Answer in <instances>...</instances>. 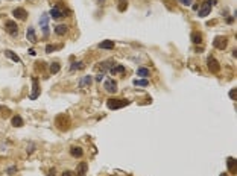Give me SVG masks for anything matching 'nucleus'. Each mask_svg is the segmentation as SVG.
<instances>
[{"mask_svg": "<svg viewBox=\"0 0 237 176\" xmlns=\"http://www.w3.org/2000/svg\"><path fill=\"white\" fill-rule=\"evenodd\" d=\"M70 12H72V11H70V9H65L64 5H62V2H59L56 6H53V8L50 9L49 17L53 18V20H59V18H62V17H67L65 14H70Z\"/></svg>", "mask_w": 237, "mask_h": 176, "instance_id": "f257e3e1", "label": "nucleus"}, {"mask_svg": "<svg viewBox=\"0 0 237 176\" xmlns=\"http://www.w3.org/2000/svg\"><path fill=\"white\" fill-rule=\"evenodd\" d=\"M217 3V0H205L201 8H198V17L199 18H205L210 12H211V6H214Z\"/></svg>", "mask_w": 237, "mask_h": 176, "instance_id": "f03ea898", "label": "nucleus"}, {"mask_svg": "<svg viewBox=\"0 0 237 176\" xmlns=\"http://www.w3.org/2000/svg\"><path fill=\"white\" fill-rule=\"evenodd\" d=\"M126 105H129V100H126V99L111 97V99L106 100V106H108V109H120V108H123V106H126Z\"/></svg>", "mask_w": 237, "mask_h": 176, "instance_id": "7ed1b4c3", "label": "nucleus"}, {"mask_svg": "<svg viewBox=\"0 0 237 176\" xmlns=\"http://www.w3.org/2000/svg\"><path fill=\"white\" fill-rule=\"evenodd\" d=\"M55 125L59 131H68L70 129V117L65 116V114H59L56 119H55Z\"/></svg>", "mask_w": 237, "mask_h": 176, "instance_id": "20e7f679", "label": "nucleus"}, {"mask_svg": "<svg viewBox=\"0 0 237 176\" xmlns=\"http://www.w3.org/2000/svg\"><path fill=\"white\" fill-rule=\"evenodd\" d=\"M41 94V88H40V80L38 77L32 76V93L29 94V100H37Z\"/></svg>", "mask_w": 237, "mask_h": 176, "instance_id": "39448f33", "label": "nucleus"}, {"mask_svg": "<svg viewBox=\"0 0 237 176\" xmlns=\"http://www.w3.org/2000/svg\"><path fill=\"white\" fill-rule=\"evenodd\" d=\"M5 31L11 35V37H17L18 35V26L14 20H6L5 21Z\"/></svg>", "mask_w": 237, "mask_h": 176, "instance_id": "423d86ee", "label": "nucleus"}, {"mask_svg": "<svg viewBox=\"0 0 237 176\" xmlns=\"http://www.w3.org/2000/svg\"><path fill=\"white\" fill-rule=\"evenodd\" d=\"M49 18H50L49 14H41V17H40V20H38L44 37H49Z\"/></svg>", "mask_w": 237, "mask_h": 176, "instance_id": "0eeeda50", "label": "nucleus"}, {"mask_svg": "<svg viewBox=\"0 0 237 176\" xmlns=\"http://www.w3.org/2000/svg\"><path fill=\"white\" fill-rule=\"evenodd\" d=\"M207 65H208V70H210L211 73H219V71H220V64H219V61H217L214 56H208Z\"/></svg>", "mask_w": 237, "mask_h": 176, "instance_id": "6e6552de", "label": "nucleus"}, {"mask_svg": "<svg viewBox=\"0 0 237 176\" xmlns=\"http://www.w3.org/2000/svg\"><path fill=\"white\" fill-rule=\"evenodd\" d=\"M103 90L106 93H111V94H115L117 93V82L114 79H106L103 82Z\"/></svg>", "mask_w": 237, "mask_h": 176, "instance_id": "1a4fd4ad", "label": "nucleus"}, {"mask_svg": "<svg viewBox=\"0 0 237 176\" xmlns=\"http://www.w3.org/2000/svg\"><path fill=\"white\" fill-rule=\"evenodd\" d=\"M226 44H228V38H226V37L219 35V37H216V38L213 40V46H214L216 49H219V50H223V49L226 47Z\"/></svg>", "mask_w": 237, "mask_h": 176, "instance_id": "9d476101", "label": "nucleus"}, {"mask_svg": "<svg viewBox=\"0 0 237 176\" xmlns=\"http://www.w3.org/2000/svg\"><path fill=\"white\" fill-rule=\"evenodd\" d=\"M12 15H14L17 20H22V21H25V20L28 18V11H26L25 8H15V9L12 11Z\"/></svg>", "mask_w": 237, "mask_h": 176, "instance_id": "9b49d317", "label": "nucleus"}, {"mask_svg": "<svg viewBox=\"0 0 237 176\" xmlns=\"http://www.w3.org/2000/svg\"><path fill=\"white\" fill-rule=\"evenodd\" d=\"M125 70H126V68H125V65L117 64V62H115V64H114V65L108 70V71H109L112 76H115V74H122V73H125Z\"/></svg>", "mask_w": 237, "mask_h": 176, "instance_id": "f8f14e48", "label": "nucleus"}, {"mask_svg": "<svg viewBox=\"0 0 237 176\" xmlns=\"http://www.w3.org/2000/svg\"><path fill=\"white\" fill-rule=\"evenodd\" d=\"M87 170H88V164L87 162H79L76 170H75V176H85Z\"/></svg>", "mask_w": 237, "mask_h": 176, "instance_id": "ddd939ff", "label": "nucleus"}, {"mask_svg": "<svg viewBox=\"0 0 237 176\" xmlns=\"http://www.w3.org/2000/svg\"><path fill=\"white\" fill-rule=\"evenodd\" d=\"M26 38H28V41H31L32 44H35L38 40H37V34H35V29L32 28V26H29L28 28V31H26Z\"/></svg>", "mask_w": 237, "mask_h": 176, "instance_id": "4468645a", "label": "nucleus"}, {"mask_svg": "<svg viewBox=\"0 0 237 176\" xmlns=\"http://www.w3.org/2000/svg\"><path fill=\"white\" fill-rule=\"evenodd\" d=\"M114 64H115V62H114L112 59H108V61H103V62H100V64H99L100 73H103V74H105V73H106V71H108V70H109V68L114 65Z\"/></svg>", "mask_w": 237, "mask_h": 176, "instance_id": "2eb2a0df", "label": "nucleus"}, {"mask_svg": "<svg viewBox=\"0 0 237 176\" xmlns=\"http://www.w3.org/2000/svg\"><path fill=\"white\" fill-rule=\"evenodd\" d=\"M70 155L73 158H82L84 156V149L79 147V146H72L70 147Z\"/></svg>", "mask_w": 237, "mask_h": 176, "instance_id": "dca6fc26", "label": "nucleus"}, {"mask_svg": "<svg viewBox=\"0 0 237 176\" xmlns=\"http://www.w3.org/2000/svg\"><path fill=\"white\" fill-rule=\"evenodd\" d=\"M114 41L112 40H105V41H102V43H99L97 44V47L99 49H105V50H112L114 49Z\"/></svg>", "mask_w": 237, "mask_h": 176, "instance_id": "f3484780", "label": "nucleus"}, {"mask_svg": "<svg viewBox=\"0 0 237 176\" xmlns=\"http://www.w3.org/2000/svg\"><path fill=\"white\" fill-rule=\"evenodd\" d=\"M55 34L58 35V37H62V35H65L67 34V31H68V26L67 24H58V26H55Z\"/></svg>", "mask_w": 237, "mask_h": 176, "instance_id": "a211bd4d", "label": "nucleus"}, {"mask_svg": "<svg viewBox=\"0 0 237 176\" xmlns=\"http://www.w3.org/2000/svg\"><path fill=\"white\" fill-rule=\"evenodd\" d=\"M91 82H93V77H91V76H84V77H81V79H79V83H78V86H79V88L90 86V85H91Z\"/></svg>", "mask_w": 237, "mask_h": 176, "instance_id": "6ab92c4d", "label": "nucleus"}, {"mask_svg": "<svg viewBox=\"0 0 237 176\" xmlns=\"http://www.w3.org/2000/svg\"><path fill=\"white\" fill-rule=\"evenodd\" d=\"M190 38H192V43H193V44H201V43H202V34L198 32V31L192 32Z\"/></svg>", "mask_w": 237, "mask_h": 176, "instance_id": "aec40b11", "label": "nucleus"}, {"mask_svg": "<svg viewBox=\"0 0 237 176\" xmlns=\"http://www.w3.org/2000/svg\"><path fill=\"white\" fill-rule=\"evenodd\" d=\"M5 56H6V58H9L11 61L17 62V64H20V62H22L20 56H18V55H15V53H14L12 50H5Z\"/></svg>", "mask_w": 237, "mask_h": 176, "instance_id": "412c9836", "label": "nucleus"}, {"mask_svg": "<svg viewBox=\"0 0 237 176\" xmlns=\"http://www.w3.org/2000/svg\"><path fill=\"white\" fill-rule=\"evenodd\" d=\"M11 125H12L14 128H22V126L25 125V122H23V119H22L20 116H14V117L11 119Z\"/></svg>", "mask_w": 237, "mask_h": 176, "instance_id": "4be33fe9", "label": "nucleus"}, {"mask_svg": "<svg viewBox=\"0 0 237 176\" xmlns=\"http://www.w3.org/2000/svg\"><path fill=\"white\" fill-rule=\"evenodd\" d=\"M85 67V64L82 62V61H75V62H72V65H70V71H78V70H82Z\"/></svg>", "mask_w": 237, "mask_h": 176, "instance_id": "5701e85b", "label": "nucleus"}, {"mask_svg": "<svg viewBox=\"0 0 237 176\" xmlns=\"http://www.w3.org/2000/svg\"><path fill=\"white\" fill-rule=\"evenodd\" d=\"M149 74H151L149 68H146V67H139V68H137V76H140V77L146 79Z\"/></svg>", "mask_w": 237, "mask_h": 176, "instance_id": "b1692460", "label": "nucleus"}, {"mask_svg": "<svg viewBox=\"0 0 237 176\" xmlns=\"http://www.w3.org/2000/svg\"><path fill=\"white\" fill-rule=\"evenodd\" d=\"M226 165H228V170L231 171V173H235V170H237V165H235V159L234 158H228L226 159Z\"/></svg>", "mask_w": 237, "mask_h": 176, "instance_id": "393cba45", "label": "nucleus"}, {"mask_svg": "<svg viewBox=\"0 0 237 176\" xmlns=\"http://www.w3.org/2000/svg\"><path fill=\"white\" fill-rule=\"evenodd\" d=\"M126 9H128V0H118L117 11H118V12H125Z\"/></svg>", "mask_w": 237, "mask_h": 176, "instance_id": "a878e982", "label": "nucleus"}, {"mask_svg": "<svg viewBox=\"0 0 237 176\" xmlns=\"http://www.w3.org/2000/svg\"><path fill=\"white\" fill-rule=\"evenodd\" d=\"M135 86H148L149 85V80L148 79H134V82H132Z\"/></svg>", "mask_w": 237, "mask_h": 176, "instance_id": "bb28decb", "label": "nucleus"}, {"mask_svg": "<svg viewBox=\"0 0 237 176\" xmlns=\"http://www.w3.org/2000/svg\"><path fill=\"white\" fill-rule=\"evenodd\" d=\"M49 70H50V73H52V74H56V73L61 70V65H59L58 62H52V64H50V67H49Z\"/></svg>", "mask_w": 237, "mask_h": 176, "instance_id": "cd10ccee", "label": "nucleus"}, {"mask_svg": "<svg viewBox=\"0 0 237 176\" xmlns=\"http://www.w3.org/2000/svg\"><path fill=\"white\" fill-rule=\"evenodd\" d=\"M61 47H62V46H53V44H47V46H46V52H47V53H52V52H55L56 49H61Z\"/></svg>", "mask_w": 237, "mask_h": 176, "instance_id": "c85d7f7f", "label": "nucleus"}, {"mask_svg": "<svg viewBox=\"0 0 237 176\" xmlns=\"http://www.w3.org/2000/svg\"><path fill=\"white\" fill-rule=\"evenodd\" d=\"M26 150H28V153H29V155H31V153H34V150H35V144H34V143L28 144V149H26Z\"/></svg>", "mask_w": 237, "mask_h": 176, "instance_id": "c756f323", "label": "nucleus"}, {"mask_svg": "<svg viewBox=\"0 0 237 176\" xmlns=\"http://www.w3.org/2000/svg\"><path fill=\"white\" fill-rule=\"evenodd\" d=\"M178 2H179L181 5H184V6H190V5L193 3V0H178Z\"/></svg>", "mask_w": 237, "mask_h": 176, "instance_id": "7c9ffc66", "label": "nucleus"}, {"mask_svg": "<svg viewBox=\"0 0 237 176\" xmlns=\"http://www.w3.org/2000/svg\"><path fill=\"white\" fill-rule=\"evenodd\" d=\"M15 171H17V167H15V165H12V167L6 168V173H8V174H14Z\"/></svg>", "mask_w": 237, "mask_h": 176, "instance_id": "2f4dec72", "label": "nucleus"}, {"mask_svg": "<svg viewBox=\"0 0 237 176\" xmlns=\"http://www.w3.org/2000/svg\"><path fill=\"white\" fill-rule=\"evenodd\" d=\"M235 96H237V91H235V88H232V90L229 91V97H231L232 100H235Z\"/></svg>", "mask_w": 237, "mask_h": 176, "instance_id": "473e14b6", "label": "nucleus"}, {"mask_svg": "<svg viewBox=\"0 0 237 176\" xmlns=\"http://www.w3.org/2000/svg\"><path fill=\"white\" fill-rule=\"evenodd\" d=\"M103 77H105V74H103V73H99V74L96 76V82H102Z\"/></svg>", "mask_w": 237, "mask_h": 176, "instance_id": "72a5a7b5", "label": "nucleus"}, {"mask_svg": "<svg viewBox=\"0 0 237 176\" xmlns=\"http://www.w3.org/2000/svg\"><path fill=\"white\" fill-rule=\"evenodd\" d=\"M62 176H75V171H72V170H65V171H62Z\"/></svg>", "mask_w": 237, "mask_h": 176, "instance_id": "f704fd0d", "label": "nucleus"}, {"mask_svg": "<svg viewBox=\"0 0 237 176\" xmlns=\"http://www.w3.org/2000/svg\"><path fill=\"white\" fill-rule=\"evenodd\" d=\"M234 18H235L234 15H231V17H226V23H228V24H231V23L234 21Z\"/></svg>", "mask_w": 237, "mask_h": 176, "instance_id": "c9c22d12", "label": "nucleus"}, {"mask_svg": "<svg viewBox=\"0 0 237 176\" xmlns=\"http://www.w3.org/2000/svg\"><path fill=\"white\" fill-rule=\"evenodd\" d=\"M28 52H29V55H32V56H35V50H34V49H29Z\"/></svg>", "mask_w": 237, "mask_h": 176, "instance_id": "e433bc0d", "label": "nucleus"}, {"mask_svg": "<svg viewBox=\"0 0 237 176\" xmlns=\"http://www.w3.org/2000/svg\"><path fill=\"white\" fill-rule=\"evenodd\" d=\"M49 176H55V168H52V170L49 171Z\"/></svg>", "mask_w": 237, "mask_h": 176, "instance_id": "4c0bfd02", "label": "nucleus"}, {"mask_svg": "<svg viewBox=\"0 0 237 176\" xmlns=\"http://www.w3.org/2000/svg\"><path fill=\"white\" fill-rule=\"evenodd\" d=\"M220 176H228V174L226 173H220Z\"/></svg>", "mask_w": 237, "mask_h": 176, "instance_id": "58836bf2", "label": "nucleus"}, {"mask_svg": "<svg viewBox=\"0 0 237 176\" xmlns=\"http://www.w3.org/2000/svg\"><path fill=\"white\" fill-rule=\"evenodd\" d=\"M0 111H3V106L2 105H0Z\"/></svg>", "mask_w": 237, "mask_h": 176, "instance_id": "ea45409f", "label": "nucleus"}]
</instances>
